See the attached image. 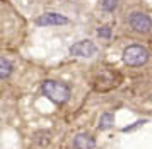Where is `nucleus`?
<instances>
[{
  "mask_svg": "<svg viewBox=\"0 0 152 149\" xmlns=\"http://www.w3.org/2000/svg\"><path fill=\"white\" fill-rule=\"evenodd\" d=\"M144 123H147V120H137L135 123H132V125H128V127H123V132H132V130L138 129V127H142Z\"/></svg>",
  "mask_w": 152,
  "mask_h": 149,
  "instance_id": "10",
  "label": "nucleus"
},
{
  "mask_svg": "<svg viewBox=\"0 0 152 149\" xmlns=\"http://www.w3.org/2000/svg\"><path fill=\"white\" fill-rule=\"evenodd\" d=\"M101 7H103V10H106V12H113L118 7V0H103Z\"/></svg>",
  "mask_w": 152,
  "mask_h": 149,
  "instance_id": "9",
  "label": "nucleus"
},
{
  "mask_svg": "<svg viewBox=\"0 0 152 149\" xmlns=\"http://www.w3.org/2000/svg\"><path fill=\"white\" fill-rule=\"evenodd\" d=\"M12 63L7 58H2L0 57V79H7L9 75L12 74Z\"/></svg>",
  "mask_w": 152,
  "mask_h": 149,
  "instance_id": "7",
  "label": "nucleus"
},
{
  "mask_svg": "<svg viewBox=\"0 0 152 149\" xmlns=\"http://www.w3.org/2000/svg\"><path fill=\"white\" fill-rule=\"evenodd\" d=\"M70 53L75 55V57H94L97 53V46L89 40H84V41H79L75 45L70 46Z\"/></svg>",
  "mask_w": 152,
  "mask_h": 149,
  "instance_id": "4",
  "label": "nucleus"
},
{
  "mask_svg": "<svg viewBox=\"0 0 152 149\" xmlns=\"http://www.w3.org/2000/svg\"><path fill=\"white\" fill-rule=\"evenodd\" d=\"M41 91L43 94L55 105H63V103L69 101L70 98V88L67 84L58 81H45L41 86Z\"/></svg>",
  "mask_w": 152,
  "mask_h": 149,
  "instance_id": "1",
  "label": "nucleus"
},
{
  "mask_svg": "<svg viewBox=\"0 0 152 149\" xmlns=\"http://www.w3.org/2000/svg\"><path fill=\"white\" fill-rule=\"evenodd\" d=\"M67 22H69V19L65 15L56 12H46L36 19L38 26H60V24H67Z\"/></svg>",
  "mask_w": 152,
  "mask_h": 149,
  "instance_id": "5",
  "label": "nucleus"
},
{
  "mask_svg": "<svg viewBox=\"0 0 152 149\" xmlns=\"http://www.w3.org/2000/svg\"><path fill=\"white\" fill-rule=\"evenodd\" d=\"M113 122H115V117H113V113H103L101 115V118H99V129L101 130H106L110 129L111 125H113Z\"/></svg>",
  "mask_w": 152,
  "mask_h": 149,
  "instance_id": "8",
  "label": "nucleus"
},
{
  "mask_svg": "<svg viewBox=\"0 0 152 149\" xmlns=\"http://www.w3.org/2000/svg\"><path fill=\"white\" fill-rule=\"evenodd\" d=\"M97 34L101 36V38H110L111 36V27L110 26H103L97 29Z\"/></svg>",
  "mask_w": 152,
  "mask_h": 149,
  "instance_id": "11",
  "label": "nucleus"
},
{
  "mask_svg": "<svg viewBox=\"0 0 152 149\" xmlns=\"http://www.w3.org/2000/svg\"><path fill=\"white\" fill-rule=\"evenodd\" d=\"M147 60H149V52H147L144 46L132 45V46H128L123 52V62L126 65L138 67V65H144Z\"/></svg>",
  "mask_w": 152,
  "mask_h": 149,
  "instance_id": "2",
  "label": "nucleus"
},
{
  "mask_svg": "<svg viewBox=\"0 0 152 149\" xmlns=\"http://www.w3.org/2000/svg\"><path fill=\"white\" fill-rule=\"evenodd\" d=\"M130 26L133 31L145 34L152 29V21L145 12H133L130 15Z\"/></svg>",
  "mask_w": 152,
  "mask_h": 149,
  "instance_id": "3",
  "label": "nucleus"
},
{
  "mask_svg": "<svg viewBox=\"0 0 152 149\" xmlns=\"http://www.w3.org/2000/svg\"><path fill=\"white\" fill-rule=\"evenodd\" d=\"M74 146H75V149H94L96 142L89 134H79L74 139Z\"/></svg>",
  "mask_w": 152,
  "mask_h": 149,
  "instance_id": "6",
  "label": "nucleus"
}]
</instances>
